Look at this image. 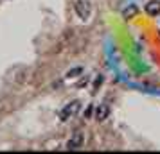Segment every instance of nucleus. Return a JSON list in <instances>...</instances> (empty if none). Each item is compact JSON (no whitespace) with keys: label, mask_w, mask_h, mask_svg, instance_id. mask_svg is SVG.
<instances>
[{"label":"nucleus","mask_w":160,"mask_h":154,"mask_svg":"<svg viewBox=\"0 0 160 154\" xmlns=\"http://www.w3.org/2000/svg\"><path fill=\"white\" fill-rule=\"evenodd\" d=\"M72 40H74V30H65V32L59 36V40L56 41V45H54V52L59 54V52L67 50V49L70 47V43H72Z\"/></svg>","instance_id":"2"},{"label":"nucleus","mask_w":160,"mask_h":154,"mask_svg":"<svg viewBox=\"0 0 160 154\" xmlns=\"http://www.w3.org/2000/svg\"><path fill=\"white\" fill-rule=\"evenodd\" d=\"M74 11H76V15L79 16L83 22H88L90 16H92V6H90L88 0H76V4H74Z\"/></svg>","instance_id":"1"},{"label":"nucleus","mask_w":160,"mask_h":154,"mask_svg":"<svg viewBox=\"0 0 160 154\" xmlns=\"http://www.w3.org/2000/svg\"><path fill=\"white\" fill-rule=\"evenodd\" d=\"M83 143H85V134L81 131H76L72 136H70V140L67 142V149H68V151H78V149L83 147Z\"/></svg>","instance_id":"4"},{"label":"nucleus","mask_w":160,"mask_h":154,"mask_svg":"<svg viewBox=\"0 0 160 154\" xmlns=\"http://www.w3.org/2000/svg\"><path fill=\"white\" fill-rule=\"evenodd\" d=\"M79 111H81V102H79V100H72V102H68L65 108L61 110V120L74 118Z\"/></svg>","instance_id":"3"},{"label":"nucleus","mask_w":160,"mask_h":154,"mask_svg":"<svg viewBox=\"0 0 160 154\" xmlns=\"http://www.w3.org/2000/svg\"><path fill=\"white\" fill-rule=\"evenodd\" d=\"M79 75H83V68H81V66H76V68H70V70L65 73V79L70 81V79H76V77H79Z\"/></svg>","instance_id":"8"},{"label":"nucleus","mask_w":160,"mask_h":154,"mask_svg":"<svg viewBox=\"0 0 160 154\" xmlns=\"http://www.w3.org/2000/svg\"><path fill=\"white\" fill-rule=\"evenodd\" d=\"M110 115V110L106 104H99L97 108H95V120L97 122H102V120H106Z\"/></svg>","instance_id":"6"},{"label":"nucleus","mask_w":160,"mask_h":154,"mask_svg":"<svg viewBox=\"0 0 160 154\" xmlns=\"http://www.w3.org/2000/svg\"><path fill=\"white\" fill-rule=\"evenodd\" d=\"M137 13H138L137 6L130 4V6H128V7L122 11V18H126V20H131V18H135V16H137Z\"/></svg>","instance_id":"7"},{"label":"nucleus","mask_w":160,"mask_h":154,"mask_svg":"<svg viewBox=\"0 0 160 154\" xmlns=\"http://www.w3.org/2000/svg\"><path fill=\"white\" fill-rule=\"evenodd\" d=\"M144 9H146V13H148L149 16L160 15V0H149V2L144 6Z\"/></svg>","instance_id":"5"}]
</instances>
